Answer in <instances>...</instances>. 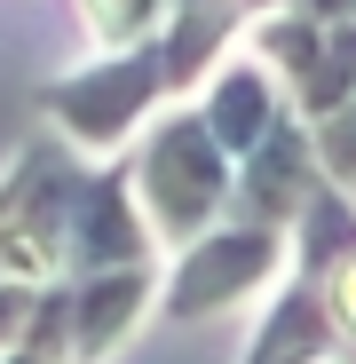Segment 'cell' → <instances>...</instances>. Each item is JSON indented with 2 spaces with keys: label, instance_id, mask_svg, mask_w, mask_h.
I'll return each mask as SVG.
<instances>
[{
  "label": "cell",
  "instance_id": "obj_13",
  "mask_svg": "<svg viewBox=\"0 0 356 364\" xmlns=\"http://www.w3.org/2000/svg\"><path fill=\"white\" fill-rule=\"evenodd\" d=\"M285 9H301L317 24H340V16H356V0H285Z\"/></svg>",
  "mask_w": 356,
  "mask_h": 364
},
{
  "label": "cell",
  "instance_id": "obj_9",
  "mask_svg": "<svg viewBox=\"0 0 356 364\" xmlns=\"http://www.w3.org/2000/svg\"><path fill=\"white\" fill-rule=\"evenodd\" d=\"M333 348H340V341H333V317H325L317 269H309V262H285L269 317H261V333L246 341V364H325Z\"/></svg>",
  "mask_w": 356,
  "mask_h": 364
},
{
  "label": "cell",
  "instance_id": "obj_3",
  "mask_svg": "<svg viewBox=\"0 0 356 364\" xmlns=\"http://www.w3.org/2000/svg\"><path fill=\"white\" fill-rule=\"evenodd\" d=\"M277 269H285V230L246 222V214H222L214 230H198L190 246L158 269V301H151V309L174 317V325L222 317V309H237L246 293L277 285Z\"/></svg>",
  "mask_w": 356,
  "mask_h": 364
},
{
  "label": "cell",
  "instance_id": "obj_12",
  "mask_svg": "<svg viewBox=\"0 0 356 364\" xmlns=\"http://www.w3.org/2000/svg\"><path fill=\"white\" fill-rule=\"evenodd\" d=\"M309 151L325 182H356V95H340L325 119H309Z\"/></svg>",
  "mask_w": 356,
  "mask_h": 364
},
{
  "label": "cell",
  "instance_id": "obj_6",
  "mask_svg": "<svg viewBox=\"0 0 356 364\" xmlns=\"http://www.w3.org/2000/svg\"><path fill=\"white\" fill-rule=\"evenodd\" d=\"M158 301V262L135 269H95V277H64V356L72 364H111Z\"/></svg>",
  "mask_w": 356,
  "mask_h": 364
},
{
  "label": "cell",
  "instance_id": "obj_2",
  "mask_svg": "<svg viewBox=\"0 0 356 364\" xmlns=\"http://www.w3.org/2000/svg\"><path fill=\"white\" fill-rule=\"evenodd\" d=\"M158 103H166L158 40L111 48V55H95V64H80V72H64V80L40 87V119H48V135L64 143L72 159H87V166L119 159Z\"/></svg>",
  "mask_w": 356,
  "mask_h": 364
},
{
  "label": "cell",
  "instance_id": "obj_11",
  "mask_svg": "<svg viewBox=\"0 0 356 364\" xmlns=\"http://www.w3.org/2000/svg\"><path fill=\"white\" fill-rule=\"evenodd\" d=\"M174 0H80V32L111 55V48H135V40H158Z\"/></svg>",
  "mask_w": 356,
  "mask_h": 364
},
{
  "label": "cell",
  "instance_id": "obj_14",
  "mask_svg": "<svg viewBox=\"0 0 356 364\" xmlns=\"http://www.w3.org/2000/svg\"><path fill=\"white\" fill-rule=\"evenodd\" d=\"M325 364H356V348H333V356H325Z\"/></svg>",
  "mask_w": 356,
  "mask_h": 364
},
{
  "label": "cell",
  "instance_id": "obj_4",
  "mask_svg": "<svg viewBox=\"0 0 356 364\" xmlns=\"http://www.w3.org/2000/svg\"><path fill=\"white\" fill-rule=\"evenodd\" d=\"M80 174H87V159H72L55 135H32L16 151V166L0 174V277H16V285H48L55 277Z\"/></svg>",
  "mask_w": 356,
  "mask_h": 364
},
{
  "label": "cell",
  "instance_id": "obj_7",
  "mask_svg": "<svg viewBox=\"0 0 356 364\" xmlns=\"http://www.w3.org/2000/svg\"><path fill=\"white\" fill-rule=\"evenodd\" d=\"M317 182H325V174H317L309 127H301V119H277L246 159H230V214L269 222V230H293V214L309 206Z\"/></svg>",
  "mask_w": 356,
  "mask_h": 364
},
{
  "label": "cell",
  "instance_id": "obj_10",
  "mask_svg": "<svg viewBox=\"0 0 356 364\" xmlns=\"http://www.w3.org/2000/svg\"><path fill=\"white\" fill-rule=\"evenodd\" d=\"M340 95H356V16H340V24H325V32H317V55H309V72L293 80L285 111L309 127V119H325Z\"/></svg>",
  "mask_w": 356,
  "mask_h": 364
},
{
  "label": "cell",
  "instance_id": "obj_1",
  "mask_svg": "<svg viewBox=\"0 0 356 364\" xmlns=\"http://www.w3.org/2000/svg\"><path fill=\"white\" fill-rule=\"evenodd\" d=\"M127 198L151 230L158 254H183L198 230H214L230 214V159L222 143L198 127V111H174L135 143L127 159Z\"/></svg>",
  "mask_w": 356,
  "mask_h": 364
},
{
  "label": "cell",
  "instance_id": "obj_5",
  "mask_svg": "<svg viewBox=\"0 0 356 364\" xmlns=\"http://www.w3.org/2000/svg\"><path fill=\"white\" fill-rule=\"evenodd\" d=\"M151 230L127 198V166L103 159L80 174V191H72V222H64V254H55V277H95V269H135L151 262Z\"/></svg>",
  "mask_w": 356,
  "mask_h": 364
},
{
  "label": "cell",
  "instance_id": "obj_15",
  "mask_svg": "<svg viewBox=\"0 0 356 364\" xmlns=\"http://www.w3.org/2000/svg\"><path fill=\"white\" fill-rule=\"evenodd\" d=\"M340 191H348V206H356V182H340Z\"/></svg>",
  "mask_w": 356,
  "mask_h": 364
},
{
  "label": "cell",
  "instance_id": "obj_8",
  "mask_svg": "<svg viewBox=\"0 0 356 364\" xmlns=\"http://www.w3.org/2000/svg\"><path fill=\"white\" fill-rule=\"evenodd\" d=\"M277 119H293V111H285L277 80L254 64L246 48H237V55H222V64L206 72V95H198V127L222 143V159H246V151H254V143L277 127Z\"/></svg>",
  "mask_w": 356,
  "mask_h": 364
}]
</instances>
